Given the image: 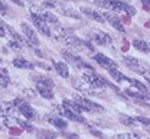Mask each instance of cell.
Segmentation results:
<instances>
[{
    "label": "cell",
    "mask_w": 150,
    "mask_h": 139,
    "mask_svg": "<svg viewBox=\"0 0 150 139\" xmlns=\"http://www.w3.org/2000/svg\"><path fill=\"white\" fill-rule=\"evenodd\" d=\"M36 88H38V93L43 97V99H54V93L51 91L52 90V87H49L48 84H45V83H42V81H36Z\"/></svg>",
    "instance_id": "cell-14"
},
{
    "label": "cell",
    "mask_w": 150,
    "mask_h": 139,
    "mask_svg": "<svg viewBox=\"0 0 150 139\" xmlns=\"http://www.w3.org/2000/svg\"><path fill=\"white\" fill-rule=\"evenodd\" d=\"M42 16H43V19L46 20L48 23H52V25H59V20H58V18H56L54 13L48 12V10H43Z\"/></svg>",
    "instance_id": "cell-23"
},
{
    "label": "cell",
    "mask_w": 150,
    "mask_h": 139,
    "mask_svg": "<svg viewBox=\"0 0 150 139\" xmlns=\"http://www.w3.org/2000/svg\"><path fill=\"white\" fill-rule=\"evenodd\" d=\"M149 132H150V129H149Z\"/></svg>",
    "instance_id": "cell-35"
},
{
    "label": "cell",
    "mask_w": 150,
    "mask_h": 139,
    "mask_svg": "<svg viewBox=\"0 0 150 139\" xmlns=\"http://www.w3.org/2000/svg\"><path fill=\"white\" fill-rule=\"evenodd\" d=\"M81 12L85 15V16H88V18H91L94 19L95 22H100V23H105V19H104V16L101 15V13H98L97 10H93V9H90V7H81Z\"/></svg>",
    "instance_id": "cell-16"
},
{
    "label": "cell",
    "mask_w": 150,
    "mask_h": 139,
    "mask_svg": "<svg viewBox=\"0 0 150 139\" xmlns=\"http://www.w3.org/2000/svg\"><path fill=\"white\" fill-rule=\"evenodd\" d=\"M15 110V104L9 101H0V116H12Z\"/></svg>",
    "instance_id": "cell-17"
},
{
    "label": "cell",
    "mask_w": 150,
    "mask_h": 139,
    "mask_svg": "<svg viewBox=\"0 0 150 139\" xmlns=\"http://www.w3.org/2000/svg\"><path fill=\"white\" fill-rule=\"evenodd\" d=\"M62 42H64L65 45L71 46V48H75L76 51H88V52H94V45H91V43L87 42V41L79 39V38L74 36V35H68Z\"/></svg>",
    "instance_id": "cell-3"
},
{
    "label": "cell",
    "mask_w": 150,
    "mask_h": 139,
    "mask_svg": "<svg viewBox=\"0 0 150 139\" xmlns=\"http://www.w3.org/2000/svg\"><path fill=\"white\" fill-rule=\"evenodd\" d=\"M133 46H134L137 51H140V52H144V54H149L150 52V48H149V45H147L146 41L134 39L133 41Z\"/></svg>",
    "instance_id": "cell-20"
},
{
    "label": "cell",
    "mask_w": 150,
    "mask_h": 139,
    "mask_svg": "<svg viewBox=\"0 0 150 139\" xmlns=\"http://www.w3.org/2000/svg\"><path fill=\"white\" fill-rule=\"evenodd\" d=\"M62 109H64V115L71 120H75V122H79V123H85V119L81 116V112L82 109L79 107V104L76 101H72V100H64L62 101Z\"/></svg>",
    "instance_id": "cell-2"
},
{
    "label": "cell",
    "mask_w": 150,
    "mask_h": 139,
    "mask_svg": "<svg viewBox=\"0 0 150 139\" xmlns=\"http://www.w3.org/2000/svg\"><path fill=\"white\" fill-rule=\"evenodd\" d=\"M126 93H127V96H130L133 99L139 100V101L150 100V93L147 90H142V88L134 87V86H130L129 88H126Z\"/></svg>",
    "instance_id": "cell-8"
},
{
    "label": "cell",
    "mask_w": 150,
    "mask_h": 139,
    "mask_svg": "<svg viewBox=\"0 0 150 139\" xmlns=\"http://www.w3.org/2000/svg\"><path fill=\"white\" fill-rule=\"evenodd\" d=\"M74 100L79 104V107L82 110H87V112H104L103 106H100L97 103H93L91 100H88L87 97H82L79 94H74Z\"/></svg>",
    "instance_id": "cell-5"
},
{
    "label": "cell",
    "mask_w": 150,
    "mask_h": 139,
    "mask_svg": "<svg viewBox=\"0 0 150 139\" xmlns=\"http://www.w3.org/2000/svg\"><path fill=\"white\" fill-rule=\"evenodd\" d=\"M62 55H64L65 60L68 61V62H71L72 65H75V68H78V70H84V71L94 70L90 64H87L85 61H82L79 57H75L74 54H71V52H68V51H62Z\"/></svg>",
    "instance_id": "cell-7"
},
{
    "label": "cell",
    "mask_w": 150,
    "mask_h": 139,
    "mask_svg": "<svg viewBox=\"0 0 150 139\" xmlns=\"http://www.w3.org/2000/svg\"><path fill=\"white\" fill-rule=\"evenodd\" d=\"M103 16H104V19L107 20L114 29H117L118 32L124 34V26H123V22H121L120 18H117L115 15H112V13H110V12H104V13H103Z\"/></svg>",
    "instance_id": "cell-11"
},
{
    "label": "cell",
    "mask_w": 150,
    "mask_h": 139,
    "mask_svg": "<svg viewBox=\"0 0 150 139\" xmlns=\"http://www.w3.org/2000/svg\"><path fill=\"white\" fill-rule=\"evenodd\" d=\"M32 20H33L35 26L38 28V31H40V32H42L43 35H46V36H52V31L49 29L48 22L43 19L42 15H32Z\"/></svg>",
    "instance_id": "cell-10"
},
{
    "label": "cell",
    "mask_w": 150,
    "mask_h": 139,
    "mask_svg": "<svg viewBox=\"0 0 150 139\" xmlns=\"http://www.w3.org/2000/svg\"><path fill=\"white\" fill-rule=\"evenodd\" d=\"M59 1H68V0H59Z\"/></svg>",
    "instance_id": "cell-34"
},
{
    "label": "cell",
    "mask_w": 150,
    "mask_h": 139,
    "mask_svg": "<svg viewBox=\"0 0 150 139\" xmlns=\"http://www.w3.org/2000/svg\"><path fill=\"white\" fill-rule=\"evenodd\" d=\"M94 60L97 61V64H98L101 68H105V70H108V71H112V70H117V68H118L117 64H115L110 57H105V55H103V54H95V55H94Z\"/></svg>",
    "instance_id": "cell-9"
},
{
    "label": "cell",
    "mask_w": 150,
    "mask_h": 139,
    "mask_svg": "<svg viewBox=\"0 0 150 139\" xmlns=\"http://www.w3.org/2000/svg\"><path fill=\"white\" fill-rule=\"evenodd\" d=\"M140 1H142L144 10H146V12H150V0H140Z\"/></svg>",
    "instance_id": "cell-29"
},
{
    "label": "cell",
    "mask_w": 150,
    "mask_h": 139,
    "mask_svg": "<svg viewBox=\"0 0 150 139\" xmlns=\"http://www.w3.org/2000/svg\"><path fill=\"white\" fill-rule=\"evenodd\" d=\"M6 35V32H4V29H3V26L0 25V36H4Z\"/></svg>",
    "instance_id": "cell-32"
},
{
    "label": "cell",
    "mask_w": 150,
    "mask_h": 139,
    "mask_svg": "<svg viewBox=\"0 0 150 139\" xmlns=\"http://www.w3.org/2000/svg\"><path fill=\"white\" fill-rule=\"evenodd\" d=\"M115 138H134V135H131V133H118V135H115Z\"/></svg>",
    "instance_id": "cell-30"
},
{
    "label": "cell",
    "mask_w": 150,
    "mask_h": 139,
    "mask_svg": "<svg viewBox=\"0 0 150 139\" xmlns=\"http://www.w3.org/2000/svg\"><path fill=\"white\" fill-rule=\"evenodd\" d=\"M91 39L97 43V45H111V36L108 35V34H105V32H101V31H94L93 34H91Z\"/></svg>",
    "instance_id": "cell-12"
},
{
    "label": "cell",
    "mask_w": 150,
    "mask_h": 139,
    "mask_svg": "<svg viewBox=\"0 0 150 139\" xmlns=\"http://www.w3.org/2000/svg\"><path fill=\"white\" fill-rule=\"evenodd\" d=\"M13 65H15L16 68H22V70H30V68H33V64H32V62L23 60V58L13 60Z\"/></svg>",
    "instance_id": "cell-21"
},
{
    "label": "cell",
    "mask_w": 150,
    "mask_h": 139,
    "mask_svg": "<svg viewBox=\"0 0 150 139\" xmlns=\"http://www.w3.org/2000/svg\"><path fill=\"white\" fill-rule=\"evenodd\" d=\"M12 1H15V3H18L19 6H23V1H22V0H12Z\"/></svg>",
    "instance_id": "cell-33"
},
{
    "label": "cell",
    "mask_w": 150,
    "mask_h": 139,
    "mask_svg": "<svg viewBox=\"0 0 150 139\" xmlns=\"http://www.w3.org/2000/svg\"><path fill=\"white\" fill-rule=\"evenodd\" d=\"M23 93H25V94H26L28 97H30V99L36 97V94H35V93H33V91H32L30 88H25V90H23Z\"/></svg>",
    "instance_id": "cell-28"
},
{
    "label": "cell",
    "mask_w": 150,
    "mask_h": 139,
    "mask_svg": "<svg viewBox=\"0 0 150 139\" xmlns=\"http://www.w3.org/2000/svg\"><path fill=\"white\" fill-rule=\"evenodd\" d=\"M20 132H22L20 129H10V133H12V135H19Z\"/></svg>",
    "instance_id": "cell-31"
},
{
    "label": "cell",
    "mask_w": 150,
    "mask_h": 139,
    "mask_svg": "<svg viewBox=\"0 0 150 139\" xmlns=\"http://www.w3.org/2000/svg\"><path fill=\"white\" fill-rule=\"evenodd\" d=\"M136 120H137L139 123L144 125V126H150V119H149V118H143V116H139V118H136Z\"/></svg>",
    "instance_id": "cell-25"
},
{
    "label": "cell",
    "mask_w": 150,
    "mask_h": 139,
    "mask_svg": "<svg viewBox=\"0 0 150 139\" xmlns=\"http://www.w3.org/2000/svg\"><path fill=\"white\" fill-rule=\"evenodd\" d=\"M9 84H10L9 73H7L6 68H1V70H0V87L6 88V87H9Z\"/></svg>",
    "instance_id": "cell-22"
},
{
    "label": "cell",
    "mask_w": 150,
    "mask_h": 139,
    "mask_svg": "<svg viewBox=\"0 0 150 139\" xmlns=\"http://www.w3.org/2000/svg\"><path fill=\"white\" fill-rule=\"evenodd\" d=\"M120 122H121L123 125H126V126H136V122H137V120L133 119V118H129L127 115H121V116H120Z\"/></svg>",
    "instance_id": "cell-24"
},
{
    "label": "cell",
    "mask_w": 150,
    "mask_h": 139,
    "mask_svg": "<svg viewBox=\"0 0 150 139\" xmlns=\"http://www.w3.org/2000/svg\"><path fill=\"white\" fill-rule=\"evenodd\" d=\"M71 83H72V86H74L78 91L84 93L85 96H95V94H97V93H95V88H94L90 83H87L84 78H75L74 77Z\"/></svg>",
    "instance_id": "cell-6"
},
{
    "label": "cell",
    "mask_w": 150,
    "mask_h": 139,
    "mask_svg": "<svg viewBox=\"0 0 150 139\" xmlns=\"http://www.w3.org/2000/svg\"><path fill=\"white\" fill-rule=\"evenodd\" d=\"M7 10H9V9H7V6L0 0V15H6V13H7Z\"/></svg>",
    "instance_id": "cell-27"
},
{
    "label": "cell",
    "mask_w": 150,
    "mask_h": 139,
    "mask_svg": "<svg viewBox=\"0 0 150 139\" xmlns=\"http://www.w3.org/2000/svg\"><path fill=\"white\" fill-rule=\"evenodd\" d=\"M13 104H15V107L20 112V115H23L26 119L32 120V119L36 118V112L33 110V107H32L29 103L23 101L22 99H15L13 100Z\"/></svg>",
    "instance_id": "cell-4"
},
{
    "label": "cell",
    "mask_w": 150,
    "mask_h": 139,
    "mask_svg": "<svg viewBox=\"0 0 150 139\" xmlns=\"http://www.w3.org/2000/svg\"><path fill=\"white\" fill-rule=\"evenodd\" d=\"M97 4L103 9H107V10H111V12H126L129 16H134L136 15V9L121 1V0H98Z\"/></svg>",
    "instance_id": "cell-1"
},
{
    "label": "cell",
    "mask_w": 150,
    "mask_h": 139,
    "mask_svg": "<svg viewBox=\"0 0 150 139\" xmlns=\"http://www.w3.org/2000/svg\"><path fill=\"white\" fill-rule=\"evenodd\" d=\"M54 65H55L56 73H58L61 77H64V78H68V77H69V68H68L67 64H64V62H55Z\"/></svg>",
    "instance_id": "cell-19"
},
{
    "label": "cell",
    "mask_w": 150,
    "mask_h": 139,
    "mask_svg": "<svg viewBox=\"0 0 150 139\" xmlns=\"http://www.w3.org/2000/svg\"><path fill=\"white\" fill-rule=\"evenodd\" d=\"M39 81H42V83L48 84L49 87H54V84H55V83H54V80H52V78H48V77H40V78H39Z\"/></svg>",
    "instance_id": "cell-26"
},
{
    "label": "cell",
    "mask_w": 150,
    "mask_h": 139,
    "mask_svg": "<svg viewBox=\"0 0 150 139\" xmlns=\"http://www.w3.org/2000/svg\"><path fill=\"white\" fill-rule=\"evenodd\" d=\"M55 28L52 29V36L56 38V39L59 41H64L68 35H72V32L69 31V29H65L64 26H61V25H54Z\"/></svg>",
    "instance_id": "cell-15"
},
{
    "label": "cell",
    "mask_w": 150,
    "mask_h": 139,
    "mask_svg": "<svg viewBox=\"0 0 150 139\" xmlns=\"http://www.w3.org/2000/svg\"><path fill=\"white\" fill-rule=\"evenodd\" d=\"M20 28H22V32L25 34V36L28 38V41L32 43V45H35L38 46L39 45V39H38V35L35 34V31L26 23V22H22V25H20Z\"/></svg>",
    "instance_id": "cell-13"
},
{
    "label": "cell",
    "mask_w": 150,
    "mask_h": 139,
    "mask_svg": "<svg viewBox=\"0 0 150 139\" xmlns=\"http://www.w3.org/2000/svg\"><path fill=\"white\" fill-rule=\"evenodd\" d=\"M48 122H49L52 126L58 128V129H65V128L68 126L67 120L62 119V118H59V116H49V118H48Z\"/></svg>",
    "instance_id": "cell-18"
}]
</instances>
